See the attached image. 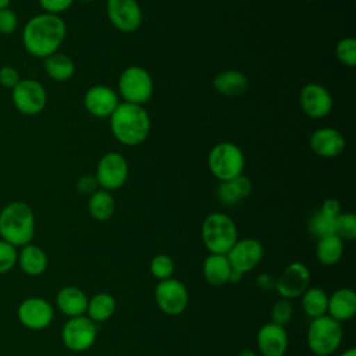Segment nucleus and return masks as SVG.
I'll list each match as a JSON object with an SVG mask.
<instances>
[{
    "mask_svg": "<svg viewBox=\"0 0 356 356\" xmlns=\"http://www.w3.org/2000/svg\"><path fill=\"white\" fill-rule=\"evenodd\" d=\"M108 118L113 136L125 146H138L150 134L152 121L149 113L140 104L120 102Z\"/></svg>",
    "mask_w": 356,
    "mask_h": 356,
    "instance_id": "f03ea898",
    "label": "nucleus"
},
{
    "mask_svg": "<svg viewBox=\"0 0 356 356\" xmlns=\"http://www.w3.org/2000/svg\"><path fill=\"white\" fill-rule=\"evenodd\" d=\"M302 309L303 312L312 317L317 318L327 314L328 307V295L317 286H309L302 295Z\"/></svg>",
    "mask_w": 356,
    "mask_h": 356,
    "instance_id": "c756f323",
    "label": "nucleus"
},
{
    "mask_svg": "<svg viewBox=\"0 0 356 356\" xmlns=\"http://www.w3.org/2000/svg\"><path fill=\"white\" fill-rule=\"evenodd\" d=\"M118 104V93L106 85H93L83 95L85 110L96 118L110 117Z\"/></svg>",
    "mask_w": 356,
    "mask_h": 356,
    "instance_id": "f3484780",
    "label": "nucleus"
},
{
    "mask_svg": "<svg viewBox=\"0 0 356 356\" xmlns=\"http://www.w3.org/2000/svg\"><path fill=\"white\" fill-rule=\"evenodd\" d=\"M97 330L99 325L85 314L70 317V320L63 325L61 341L67 349L72 352H83L95 343Z\"/></svg>",
    "mask_w": 356,
    "mask_h": 356,
    "instance_id": "9d476101",
    "label": "nucleus"
},
{
    "mask_svg": "<svg viewBox=\"0 0 356 356\" xmlns=\"http://www.w3.org/2000/svg\"><path fill=\"white\" fill-rule=\"evenodd\" d=\"M343 250H345L343 241L338 235L332 234L318 239L316 246V256L321 264L334 266L341 260Z\"/></svg>",
    "mask_w": 356,
    "mask_h": 356,
    "instance_id": "cd10ccee",
    "label": "nucleus"
},
{
    "mask_svg": "<svg viewBox=\"0 0 356 356\" xmlns=\"http://www.w3.org/2000/svg\"><path fill=\"white\" fill-rule=\"evenodd\" d=\"M320 210L331 217H337L341 213V203L335 197H328L323 202Z\"/></svg>",
    "mask_w": 356,
    "mask_h": 356,
    "instance_id": "a19ab883",
    "label": "nucleus"
},
{
    "mask_svg": "<svg viewBox=\"0 0 356 356\" xmlns=\"http://www.w3.org/2000/svg\"><path fill=\"white\" fill-rule=\"evenodd\" d=\"M252 192V181L241 174L232 179L222 181L217 188V197L221 203L232 206L246 199Z\"/></svg>",
    "mask_w": 356,
    "mask_h": 356,
    "instance_id": "5701e85b",
    "label": "nucleus"
},
{
    "mask_svg": "<svg viewBox=\"0 0 356 356\" xmlns=\"http://www.w3.org/2000/svg\"><path fill=\"white\" fill-rule=\"evenodd\" d=\"M106 15L122 33L135 32L143 22V11L136 0H107Z\"/></svg>",
    "mask_w": 356,
    "mask_h": 356,
    "instance_id": "9b49d317",
    "label": "nucleus"
},
{
    "mask_svg": "<svg viewBox=\"0 0 356 356\" xmlns=\"http://www.w3.org/2000/svg\"><path fill=\"white\" fill-rule=\"evenodd\" d=\"M43 68L47 76L56 82H65L75 74L74 60L60 51H56L43 58Z\"/></svg>",
    "mask_w": 356,
    "mask_h": 356,
    "instance_id": "a878e982",
    "label": "nucleus"
},
{
    "mask_svg": "<svg viewBox=\"0 0 356 356\" xmlns=\"http://www.w3.org/2000/svg\"><path fill=\"white\" fill-rule=\"evenodd\" d=\"M202 241L210 253L227 254L238 241V229L234 220L220 211L210 213L202 224Z\"/></svg>",
    "mask_w": 356,
    "mask_h": 356,
    "instance_id": "20e7f679",
    "label": "nucleus"
},
{
    "mask_svg": "<svg viewBox=\"0 0 356 356\" xmlns=\"http://www.w3.org/2000/svg\"><path fill=\"white\" fill-rule=\"evenodd\" d=\"M21 81L19 71L13 65L0 67V86L13 89Z\"/></svg>",
    "mask_w": 356,
    "mask_h": 356,
    "instance_id": "4c0bfd02",
    "label": "nucleus"
},
{
    "mask_svg": "<svg viewBox=\"0 0 356 356\" xmlns=\"http://www.w3.org/2000/svg\"><path fill=\"white\" fill-rule=\"evenodd\" d=\"M335 218L337 217H331L321 210H317L307 222L310 234H313L317 239L335 234Z\"/></svg>",
    "mask_w": 356,
    "mask_h": 356,
    "instance_id": "7c9ffc66",
    "label": "nucleus"
},
{
    "mask_svg": "<svg viewBox=\"0 0 356 356\" xmlns=\"http://www.w3.org/2000/svg\"><path fill=\"white\" fill-rule=\"evenodd\" d=\"M343 338L342 324L328 314L313 318L307 330V346L316 356H330Z\"/></svg>",
    "mask_w": 356,
    "mask_h": 356,
    "instance_id": "423d86ee",
    "label": "nucleus"
},
{
    "mask_svg": "<svg viewBox=\"0 0 356 356\" xmlns=\"http://www.w3.org/2000/svg\"><path fill=\"white\" fill-rule=\"evenodd\" d=\"M33 235L35 213L26 202L14 200L0 210V239L22 248L32 242Z\"/></svg>",
    "mask_w": 356,
    "mask_h": 356,
    "instance_id": "7ed1b4c3",
    "label": "nucleus"
},
{
    "mask_svg": "<svg viewBox=\"0 0 356 356\" xmlns=\"http://www.w3.org/2000/svg\"><path fill=\"white\" fill-rule=\"evenodd\" d=\"M238 356H256V353L253 350H250V349H246V350H242Z\"/></svg>",
    "mask_w": 356,
    "mask_h": 356,
    "instance_id": "c03bdc74",
    "label": "nucleus"
},
{
    "mask_svg": "<svg viewBox=\"0 0 356 356\" xmlns=\"http://www.w3.org/2000/svg\"><path fill=\"white\" fill-rule=\"evenodd\" d=\"M79 1H83V3H90V1H95V0H79Z\"/></svg>",
    "mask_w": 356,
    "mask_h": 356,
    "instance_id": "49530a36",
    "label": "nucleus"
},
{
    "mask_svg": "<svg viewBox=\"0 0 356 356\" xmlns=\"http://www.w3.org/2000/svg\"><path fill=\"white\" fill-rule=\"evenodd\" d=\"M88 296L78 286H64L56 295V305L58 310L68 317H78L86 314Z\"/></svg>",
    "mask_w": 356,
    "mask_h": 356,
    "instance_id": "412c9836",
    "label": "nucleus"
},
{
    "mask_svg": "<svg viewBox=\"0 0 356 356\" xmlns=\"http://www.w3.org/2000/svg\"><path fill=\"white\" fill-rule=\"evenodd\" d=\"M129 172L127 159L118 152H108L100 157L96 165L95 177L99 188L108 192L117 191L127 182Z\"/></svg>",
    "mask_w": 356,
    "mask_h": 356,
    "instance_id": "1a4fd4ad",
    "label": "nucleus"
},
{
    "mask_svg": "<svg viewBox=\"0 0 356 356\" xmlns=\"http://www.w3.org/2000/svg\"><path fill=\"white\" fill-rule=\"evenodd\" d=\"M10 3H11V0H0V10L10 7Z\"/></svg>",
    "mask_w": 356,
    "mask_h": 356,
    "instance_id": "a18cd8bd",
    "label": "nucleus"
},
{
    "mask_svg": "<svg viewBox=\"0 0 356 356\" xmlns=\"http://www.w3.org/2000/svg\"><path fill=\"white\" fill-rule=\"evenodd\" d=\"M67 36V24L60 15L40 13L31 17L21 32L25 51L36 58H46L58 51Z\"/></svg>",
    "mask_w": 356,
    "mask_h": 356,
    "instance_id": "f257e3e1",
    "label": "nucleus"
},
{
    "mask_svg": "<svg viewBox=\"0 0 356 356\" xmlns=\"http://www.w3.org/2000/svg\"><path fill=\"white\" fill-rule=\"evenodd\" d=\"M150 273L159 281L171 278L174 273L172 259L167 254H156L150 261Z\"/></svg>",
    "mask_w": 356,
    "mask_h": 356,
    "instance_id": "72a5a7b5",
    "label": "nucleus"
},
{
    "mask_svg": "<svg viewBox=\"0 0 356 356\" xmlns=\"http://www.w3.org/2000/svg\"><path fill=\"white\" fill-rule=\"evenodd\" d=\"M292 318V305L289 299H280L273 305L271 309V323L285 327Z\"/></svg>",
    "mask_w": 356,
    "mask_h": 356,
    "instance_id": "f704fd0d",
    "label": "nucleus"
},
{
    "mask_svg": "<svg viewBox=\"0 0 356 356\" xmlns=\"http://www.w3.org/2000/svg\"><path fill=\"white\" fill-rule=\"evenodd\" d=\"M309 146L314 154L324 159H332L345 150L346 140L341 131L331 127H323L310 135Z\"/></svg>",
    "mask_w": 356,
    "mask_h": 356,
    "instance_id": "a211bd4d",
    "label": "nucleus"
},
{
    "mask_svg": "<svg viewBox=\"0 0 356 356\" xmlns=\"http://www.w3.org/2000/svg\"><path fill=\"white\" fill-rule=\"evenodd\" d=\"M256 285L263 291H270L275 288V280L270 274H260L256 280Z\"/></svg>",
    "mask_w": 356,
    "mask_h": 356,
    "instance_id": "79ce46f5",
    "label": "nucleus"
},
{
    "mask_svg": "<svg viewBox=\"0 0 356 356\" xmlns=\"http://www.w3.org/2000/svg\"><path fill=\"white\" fill-rule=\"evenodd\" d=\"M39 6L42 7L43 13H49V14H54V15H60L64 11H67L74 0H38Z\"/></svg>",
    "mask_w": 356,
    "mask_h": 356,
    "instance_id": "58836bf2",
    "label": "nucleus"
},
{
    "mask_svg": "<svg viewBox=\"0 0 356 356\" xmlns=\"http://www.w3.org/2000/svg\"><path fill=\"white\" fill-rule=\"evenodd\" d=\"M154 90L153 78L149 71L140 65H129L118 76V96L127 103H147Z\"/></svg>",
    "mask_w": 356,
    "mask_h": 356,
    "instance_id": "0eeeda50",
    "label": "nucleus"
},
{
    "mask_svg": "<svg viewBox=\"0 0 356 356\" xmlns=\"http://www.w3.org/2000/svg\"><path fill=\"white\" fill-rule=\"evenodd\" d=\"M264 249L263 245L254 238L238 239L232 248L227 252V259L231 268L239 271L241 274L252 271L263 259Z\"/></svg>",
    "mask_w": 356,
    "mask_h": 356,
    "instance_id": "2eb2a0df",
    "label": "nucleus"
},
{
    "mask_svg": "<svg viewBox=\"0 0 356 356\" xmlns=\"http://www.w3.org/2000/svg\"><path fill=\"white\" fill-rule=\"evenodd\" d=\"M335 56L341 64L346 67L356 65V39L353 36H345L338 40L335 46Z\"/></svg>",
    "mask_w": 356,
    "mask_h": 356,
    "instance_id": "2f4dec72",
    "label": "nucleus"
},
{
    "mask_svg": "<svg viewBox=\"0 0 356 356\" xmlns=\"http://www.w3.org/2000/svg\"><path fill=\"white\" fill-rule=\"evenodd\" d=\"M213 88L224 96H239L248 89V78L238 70H225L214 76Z\"/></svg>",
    "mask_w": 356,
    "mask_h": 356,
    "instance_id": "b1692460",
    "label": "nucleus"
},
{
    "mask_svg": "<svg viewBox=\"0 0 356 356\" xmlns=\"http://www.w3.org/2000/svg\"><path fill=\"white\" fill-rule=\"evenodd\" d=\"M341 356H356V349L355 348H349L343 353H341Z\"/></svg>",
    "mask_w": 356,
    "mask_h": 356,
    "instance_id": "37998d69",
    "label": "nucleus"
},
{
    "mask_svg": "<svg viewBox=\"0 0 356 356\" xmlns=\"http://www.w3.org/2000/svg\"><path fill=\"white\" fill-rule=\"evenodd\" d=\"M310 284V271L306 264L293 261L285 267L278 280H275V289L284 299L299 298Z\"/></svg>",
    "mask_w": 356,
    "mask_h": 356,
    "instance_id": "dca6fc26",
    "label": "nucleus"
},
{
    "mask_svg": "<svg viewBox=\"0 0 356 356\" xmlns=\"http://www.w3.org/2000/svg\"><path fill=\"white\" fill-rule=\"evenodd\" d=\"M231 264L225 254L210 253L203 263V275L213 286H221L229 282Z\"/></svg>",
    "mask_w": 356,
    "mask_h": 356,
    "instance_id": "393cba45",
    "label": "nucleus"
},
{
    "mask_svg": "<svg viewBox=\"0 0 356 356\" xmlns=\"http://www.w3.org/2000/svg\"><path fill=\"white\" fill-rule=\"evenodd\" d=\"M335 235L342 241H353L356 238V216L353 213H339L335 218Z\"/></svg>",
    "mask_w": 356,
    "mask_h": 356,
    "instance_id": "473e14b6",
    "label": "nucleus"
},
{
    "mask_svg": "<svg viewBox=\"0 0 356 356\" xmlns=\"http://www.w3.org/2000/svg\"><path fill=\"white\" fill-rule=\"evenodd\" d=\"M17 263L22 273L29 277H38L46 271L49 266V259L46 252L40 246L31 242L21 248V250L18 252Z\"/></svg>",
    "mask_w": 356,
    "mask_h": 356,
    "instance_id": "4be33fe9",
    "label": "nucleus"
},
{
    "mask_svg": "<svg viewBox=\"0 0 356 356\" xmlns=\"http://www.w3.org/2000/svg\"><path fill=\"white\" fill-rule=\"evenodd\" d=\"M13 106L24 115H38L47 104V90L36 79L21 78L11 89Z\"/></svg>",
    "mask_w": 356,
    "mask_h": 356,
    "instance_id": "6e6552de",
    "label": "nucleus"
},
{
    "mask_svg": "<svg viewBox=\"0 0 356 356\" xmlns=\"http://www.w3.org/2000/svg\"><path fill=\"white\" fill-rule=\"evenodd\" d=\"M299 104L309 118L320 120L332 111L334 99L325 86L317 82H310L300 89Z\"/></svg>",
    "mask_w": 356,
    "mask_h": 356,
    "instance_id": "4468645a",
    "label": "nucleus"
},
{
    "mask_svg": "<svg viewBox=\"0 0 356 356\" xmlns=\"http://www.w3.org/2000/svg\"><path fill=\"white\" fill-rule=\"evenodd\" d=\"M76 191L82 195H88L90 196L95 191L99 189V184H97V179L95 175H82L78 181H76V185H75Z\"/></svg>",
    "mask_w": 356,
    "mask_h": 356,
    "instance_id": "ea45409f",
    "label": "nucleus"
},
{
    "mask_svg": "<svg viewBox=\"0 0 356 356\" xmlns=\"http://www.w3.org/2000/svg\"><path fill=\"white\" fill-rule=\"evenodd\" d=\"M154 300L163 313L168 316H178L186 309L189 295L185 285L171 277L159 281L154 288Z\"/></svg>",
    "mask_w": 356,
    "mask_h": 356,
    "instance_id": "f8f14e48",
    "label": "nucleus"
},
{
    "mask_svg": "<svg viewBox=\"0 0 356 356\" xmlns=\"http://www.w3.org/2000/svg\"><path fill=\"white\" fill-rule=\"evenodd\" d=\"M115 312V300L110 293L100 292L88 300L86 316L96 324L108 320Z\"/></svg>",
    "mask_w": 356,
    "mask_h": 356,
    "instance_id": "c85d7f7f",
    "label": "nucleus"
},
{
    "mask_svg": "<svg viewBox=\"0 0 356 356\" xmlns=\"http://www.w3.org/2000/svg\"><path fill=\"white\" fill-rule=\"evenodd\" d=\"M356 313V293L350 288H339L328 296L327 314L334 320L343 323Z\"/></svg>",
    "mask_w": 356,
    "mask_h": 356,
    "instance_id": "aec40b11",
    "label": "nucleus"
},
{
    "mask_svg": "<svg viewBox=\"0 0 356 356\" xmlns=\"http://www.w3.org/2000/svg\"><path fill=\"white\" fill-rule=\"evenodd\" d=\"M257 346L263 356H284L288 349L285 327L274 323L264 324L257 332Z\"/></svg>",
    "mask_w": 356,
    "mask_h": 356,
    "instance_id": "6ab92c4d",
    "label": "nucleus"
},
{
    "mask_svg": "<svg viewBox=\"0 0 356 356\" xmlns=\"http://www.w3.org/2000/svg\"><path fill=\"white\" fill-rule=\"evenodd\" d=\"M17 317L19 323L33 331L47 328L54 317V310L50 302L39 296H31L24 299L17 309Z\"/></svg>",
    "mask_w": 356,
    "mask_h": 356,
    "instance_id": "ddd939ff",
    "label": "nucleus"
},
{
    "mask_svg": "<svg viewBox=\"0 0 356 356\" xmlns=\"http://www.w3.org/2000/svg\"><path fill=\"white\" fill-rule=\"evenodd\" d=\"M17 259H18L17 248L0 239V275L11 271L17 264Z\"/></svg>",
    "mask_w": 356,
    "mask_h": 356,
    "instance_id": "c9c22d12",
    "label": "nucleus"
},
{
    "mask_svg": "<svg viewBox=\"0 0 356 356\" xmlns=\"http://www.w3.org/2000/svg\"><path fill=\"white\" fill-rule=\"evenodd\" d=\"M18 26V17L10 7L0 10V33L11 35Z\"/></svg>",
    "mask_w": 356,
    "mask_h": 356,
    "instance_id": "e433bc0d",
    "label": "nucleus"
},
{
    "mask_svg": "<svg viewBox=\"0 0 356 356\" xmlns=\"http://www.w3.org/2000/svg\"><path fill=\"white\" fill-rule=\"evenodd\" d=\"M88 211L96 221H107L115 211V200L111 192L99 188L88 200Z\"/></svg>",
    "mask_w": 356,
    "mask_h": 356,
    "instance_id": "bb28decb",
    "label": "nucleus"
},
{
    "mask_svg": "<svg viewBox=\"0 0 356 356\" xmlns=\"http://www.w3.org/2000/svg\"><path fill=\"white\" fill-rule=\"evenodd\" d=\"M210 172L222 181L232 179L245 170V154L242 149L232 142H220L211 147L207 156Z\"/></svg>",
    "mask_w": 356,
    "mask_h": 356,
    "instance_id": "39448f33",
    "label": "nucleus"
}]
</instances>
